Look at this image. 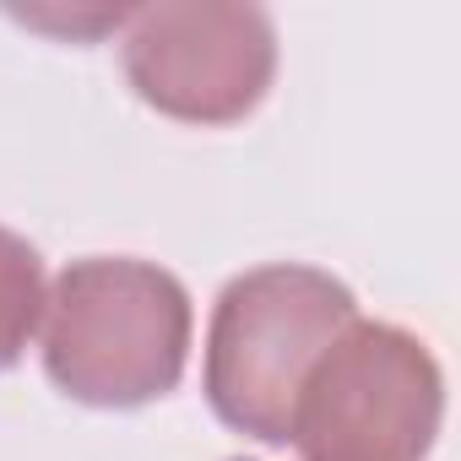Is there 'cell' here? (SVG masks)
I'll return each instance as SVG.
<instances>
[{"mask_svg": "<svg viewBox=\"0 0 461 461\" xmlns=\"http://www.w3.org/2000/svg\"><path fill=\"white\" fill-rule=\"evenodd\" d=\"M120 55L147 109L179 125H234L277 77V28L261 6L158 0L131 12Z\"/></svg>", "mask_w": 461, "mask_h": 461, "instance_id": "cell-4", "label": "cell"}, {"mask_svg": "<svg viewBox=\"0 0 461 461\" xmlns=\"http://www.w3.org/2000/svg\"><path fill=\"white\" fill-rule=\"evenodd\" d=\"M439 418V358L391 321H353L304 375L288 445L304 461H423Z\"/></svg>", "mask_w": 461, "mask_h": 461, "instance_id": "cell-3", "label": "cell"}, {"mask_svg": "<svg viewBox=\"0 0 461 461\" xmlns=\"http://www.w3.org/2000/svg\"><path fill=\"white\" fill-rule=\"evenodd\" d=\"M50 288H44V256L17 234V228L0 222V369H12L39 321H44Z\"/></svg>", "mask_w": 461, "mask_h": 461, "instance_id": "cell-5", "label": "cell"}, {"mask_svg": "<svg viewBox=\"0 0 461 461\" xmlns=\"http://www.w3.org/2000/svg\"><path fill=\"white\" fill-rule=\"evenodd\" d=\"M185 283L136 256L71 261L44 304V369L87 407H147L168 396L190 358Z\"/></svg>", "mask_w": 461, "mask_h": 461, "instance_id": "cell-1", "label": "cell"}, {"mask_svg": "<svg viewBox=\"0 0 461 461\" xmlns=\"http://www.w3.org/2000/svg\"><path fill=\"white\" fill-rule=\"evenodd\" d=\"M358 321V299L342 277L272 261L240 272L212 304L206 326V402L212 412L261 445H288L294 402L315 358Z\"/></svg>", "mask_w": 461, "mask_h": 461, "instance_id": "cell-2", "label": "cell"}]
</instances>
